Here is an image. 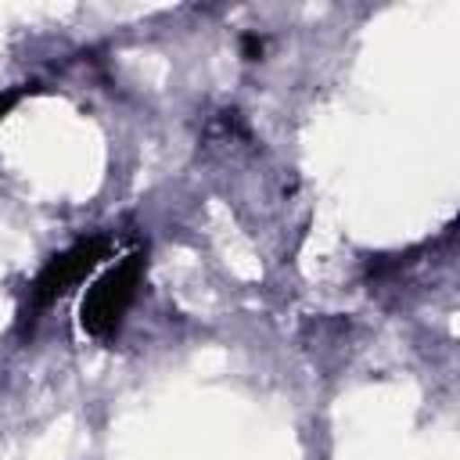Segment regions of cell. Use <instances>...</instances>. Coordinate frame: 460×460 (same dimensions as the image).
I'll list each match as a JSON object with an SVG mask.
<instances>
[{"mask_svg": "<svg viewBox=\"0 0 460 460\" xmlns=\"http://www.w3.org/2000/svg\"><path fill=\"white\" fill-rule=\"evenodd\" d=\"M144 270H147V248H137L126 259H119L115 266H108L86 288V295L79 302V327L90 338H111L122 327V320L144 284Z\"/></svg>", "mask_w": 460, "mask_h": 460, "instance_id": "1", "label": "cell"}, {"mask_svg": "<svg viewBox=\"0 0 460 460\" xmlns=\"http://www.w3.org/2000/svg\"><path fill=\"white\" fill-rule=\"evenodd\" d=\"M111 255V241L104 234H90L79 237L75 244H68L65 252L50 255L47 266L36 273V280L29 284V305H25V323L36 320V313L50 309L58 298H65L75 284H83L104 259Z\"/></svg>", "mask_w": 460, "mask_h": 460, "instance_id": "2", "label": "cell"}, {"mask_svg": "<svg viewBox=\"0 0 460 460\" xmlns=\"http://www.w3.org/2000/svg\"><path fill=\"white\" fill-rule=\"evenodd\" d=\"M241 50H244V58H248V61H259V58H262V50H266V43H262V36L244 32V36H241Z\"/></svg>", "mask_w": 460, "mask_h": 460, "instance_id": "3", "label": "cell"}, {"mask_svg": "<svg viewBox=\"0 0 460 460\" xmlns=\"http://www.w3.org/2000/svg\"><path fill=\"white\" fill-rule=\"evenodd\" d=\"M25 93H29V86H14V90H4V93H0V122H4V115H7Z\"/></svg>", "mask_w": 460, "mask_h": 460, "instance_id": "4", "label": "cell"}]
</instances>
